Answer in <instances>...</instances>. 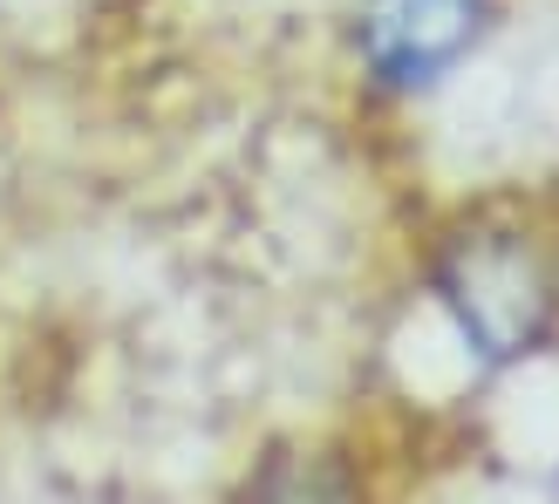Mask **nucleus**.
<instances>
[{
	"instance_id": "f257e3e1",
	"label": "nucleus",
	"mask_w": 559,
	"mask_h": 504,
	"mask_svg": "<svg viewBox=\"0 0 559 504\" xmlns=\"http://www.w3.org/2000/svg\"><path fill=\"white\" fill-rule=\"evenodd\" d=\"M437 300L485 369H512L552 334L559 279L525 232H464L437 260Z\"/></svg>"
},
{
	"instance_id": "f03ea898",
	"label": "nucleus",
	"mask_w": 559,
	"mask_h": 504,
	"mask_svg": "<svg viewBox=\"0 0 559 504\" xmlns=\"http://www.w3.org/2000/svg\"><path fill=\"white\" fill-rule=\"evenodd\" d=\"M485 35V0H361L355 41L382 89H437Z\"/></svg>"
}]
</instances>
